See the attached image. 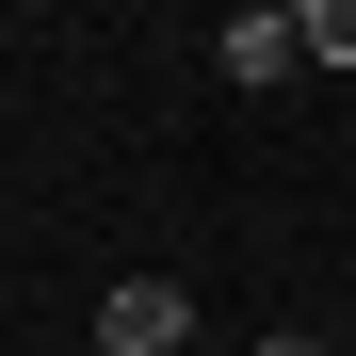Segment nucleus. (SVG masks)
<instances>
[{
	"label": "nucleus",
	"instance_id": "nucleus-1",
	"mask_svg": "<svg viewBox=\"0 0 356 356\" xmlns=\"http://www.w3.org/2000/svg\"><path fill=\"white\" fill-rule=\"evenodd\" d=\"M178 340H195V291L178 275H113L97 291V356H178Z\"/></svg>",
	"mask_w": 356,
	"mask_h": 356
},
{
	"label": "nucleus",
	"instance_id": "nucleus-2",
	"mask_svg": "<svg viewBox=\"0 0 356 356\" xmlns=\"http://www.w3.org/2000/svg\"><path fill=\"white\" fill-rule=\"evenodd\" d=\"M211 65H227V81H291V65H308V17H227Z\"/></svg>",
	"mask_w": 356,
	"mask_h": 356
},
{
	"label": "nucleus",
	"instance_id": "nucleus-3",
	"mask_svg": "<svg viewBox=\"0 0 356 356\" xmlns=\"http://www.w3.org/2000/svg\"><path fill=\"white\" fill-rule=\"evenodd\" d=\"M308 65H356V0H308Z\"/></svg>",
	"mask_w": 356,
	"mask_h": 356
},
{
	"label": "nucleus",
	"instance_id": "nucleus-4",
	"mask_svg": "<svg viewBox=\"0 0 356 356\" xmlns=\"http://www.w3.org/2000/svg\"><path fill=\"white\" fill-rule=\"evenodd\" d=\"M259 356H340V340H324V324H275V340H259Z\"/></svg>",
	"mask_w": 356,
	"mask_h": 356
}]
</instances>
